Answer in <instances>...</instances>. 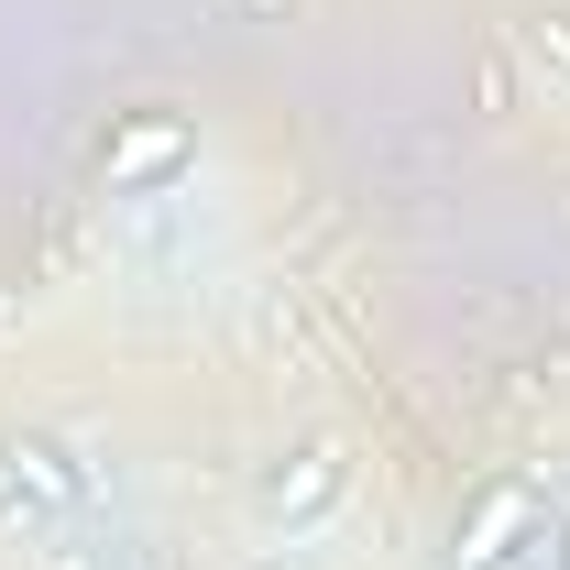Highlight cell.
<instances>
[{"label": "cell", "instance_id": "1", "mask_svg": "<svg viewBox=\"0 0 570 570\" xmlns=\"http://www.w3.org/2000/svg\"><path fill=\"white\" fill-rule=\"evenodd\" d=\"M538 483H483L472 494V515L450 527V570H515V549L538 538Z\"/></svg>", "mask_w": 570, "mask_h": 570}, {"label": "cell", "instance_id": "5", "mask_svg": "<svg viewBox=\"0 0 570 570\" xmlns=\"http://www.w3.org/2000/svg\"><path fill=\"white\" fill-rule=\"evenodd\" d=\"M560 570H570V527H560Z\"/></svg>", "mask_w": 570, "mask_h": 570}, {"label": "cell", "instance_id": "4", "mask_svg": "<svg viewBox=\"0 0 570 570\" xmlns=\"http://www.w3.org/2000/svg\"><path fill=\"white\" fill-rule=\"evenodd\" d=\"M165 165H187V121H142V132H121L110 187H142V176H165Z\"/></svg>", "mask_w": 570, "mask_h": 570}, {"label": "cell", "instance_id": "2", "mask_svg": "<svg viewBox=\"0 0 570 570\" xmlns=\"http://www.w3.org/2000/svg\"><path fill=\"white\" fill-rule=\"evenodd\" d=\"M0 483H11L22 504H56V515L88 504V472L67 461V439H0Z\"/></svg>", "mask_w": 570, "mask_h": 570}, {"label": "cell", "instance_id": "3", "mask_svg": "<svg viewBox=\"0 0 570 570\" xmlns=\"http://www.w3.org/2000/svg\"><path fill=\"white\" fill-rule=\"evenodd\" d=\"M330 494H341V450H296V472H275V483H264V504H275L285 527H307Z\"/></svg>", "mask_w": 570, "mask_h": 570}]
</instances>
